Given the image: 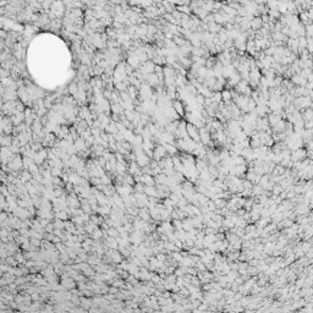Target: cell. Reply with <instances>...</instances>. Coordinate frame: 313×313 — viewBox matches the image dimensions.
<instances>
[{"instance_id":"4","label":"cell","mask_w":313,"mask_h":313,"mask_svg":"<svg viewBox=\"0 0 313 313\" xmlns=\"http://www.w3.org/2000/svg\"><path fill=\"white\" fill-rule=\"evenodd\" d=\"M197 166H198V169H200V170H203V169L206 168V163H204L203 160L198 159V160H197Z\"/></svg>"},{"instance_id":"2","label":"cell","mask_w":313,"mask_h":313,"mask_svg":"<svg viewBox=\"0 0 313 313\" xmlns=\"http://www.w3.org/2000/svg\"><path fill=\"white\" fill-rule=\"evenodd\" d=\"M250 26H251V30L252 31H260L263 26V22H262L261 17H253L251 21H250Z\"/></svg>"},{"instance_id":"3","label":"cell","mask_w":313,"mask_h":313,"mask_svg":"<svg viewBox=\"0 0 313 313\" xmlns=\"http://www.w3.org/2000/svg\"><path fill=\"white\" fill-rule=\"evenodd\" d=\"M246 171V164L244 165H235V169H234V172L236 174H242Z\"/></svg>"},{"instance_id":"1","label":"cell","mask_w":313,"mask_h":313,"mask_svg":"<svg viewBox=\"0 0 313 313\" xmlns=\"http://www.w3.org/2000/svg\"><path fill=\"white\" fill-rule=\"evenodd\" d=\"M171 108L175 110V113H176L179 116H181V115H184V114H185L184 104H182V103H181V101H179V99H175V101H172V102H171Z\"/></svg>"}]
</instances>
